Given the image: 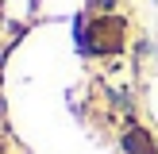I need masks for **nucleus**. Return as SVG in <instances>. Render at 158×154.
<instances>
[{"label": "nucleus", "instance_id": "1", "mask_svg": "<svg viewBox=\"0 0 158 154\" xmlns=\"http://www.w3.org/2000/svg\"><path fill=\"white\" fill-rule=\"evenodd\" d=\"M123 146H127L131 154H151V139H147L143 131H131V135L123 139Z\"/></svg>", "mask_w": 158, "mask_h": 154}]
</instances>
